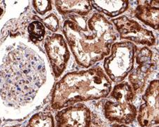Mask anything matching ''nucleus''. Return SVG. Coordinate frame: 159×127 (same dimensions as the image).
I'll return each instance as SVG.
<instances>
[{
	"label": "nucleus",
	"mask_w": 159,
	"mask_h": 127,
	"mask_svg": "<svg viewBox=\"0 0 159 127\" xmlns=\"http://www.w3.org/2000/svg\"><path fill=\"white\" fill-rule=\"evenodd\" d=\"M63 33L76 62L85 68L108 55L117 39L113 25L98 13L93 14L87 25L67 20L64 24Z\"/></svg>",
	"instance_id": "f03ea898"
},
{
	"label": "nucleus",
	"mask_w": 159,
	"mask_h": 127,
	"mask_svg": "<svg viewBox=\"0 0 159 127\" xmlns=\"http://www.w3.org/2000/svg\"><path fill=\"white\" fill-rule=\"evenodd\" d=\"M55 5L58 11L63 14L74 12L85 16L92 9L90 1H56Z\"/></svg>",
	"instance_id": "ddd939ff"
},
{
	"label": "nucleus",
	"mask_w": 159,
	"mask_h": 127,
	"mask_svg": "<svg viewBox=\"0 0 159 127\" xmlns=\"http://www.w3.org/2000/svg\"><path fill=\"white\" fill-rule=\"evenodd\" d=\"M117 32L122 39L130 40L138 44L152 46L156 38L153 33L142 28L137 21L122 16L112 20Z\"/></svg>",
	"instance_id": "1a4fd4ad"
},
{
	"label": "nucleus",
	"mask_w": 159,
	"mask_h": 127,
	"mask_svg": "<svg viewBox=\"0 0 159 127\" xmlns=\"http://www.w3.org/2000/svg\"><path fill=\"white\" fill-rule=\"evenodd\" d=\"M112 90V83L101 68L71 72L64 76L54 88L51 106L60 110L81 101L106 98Z\"/></svg>",
	"instance_id": "7ed1b4c3"
},
{
	"label": "nucleus",
	"mask_w": 159,
	"mask_h": 127,
	"mask_svg": "<svg viewBox=\"0 0 159 127\" xmlns=\"http://www.w3.org/2000/svg\"><path fill=\"white\" fill-rule=\"evenodd\" d=\"M137 120L141 127H152L158 124V81H151L142 96Z\"/></svg>",
	"instance_id": "423d86ee"
},
{
	"label": "nucleus",
	"mask_w": 159,
	"mask_h": 127,
	"mask_svg": "<svg viewBox=\"0 0 159 127\" xmlns=\"http://www.w3.org/2000/svg\"><path fill=\"white\" fill-rule=\"evenodd\" d=\"M136 8L138 19L153 29H158V1H144Z\"/></svg>",
	"instance_id": "9b49d317"
},
{
	"label": "nucleus",
	"mask_w": 159,
	"mask_h": 127,
	"mask_svg": "<svg viewBox=\"0 0 159 127\" xmlns=\"http://www.w3.org/2000/svg\"><path fill=\"white\" fill-rule=\"evenodd\" d=\"M2 12H3V9H2V5H1V3H0V16H1V15H2Z\"/></svg>",
	"instance_id": "6ab92c4d"
},
{
	"label": "nucleus",
	"mask_w": 159,
	"mask_h": 127,
	"mask_svg": "<svg viewBox=\"0 0 159 127\" xmlns=\"http://www.w3.org/2000/svg\"><path fill=\"white\" fill-rule=\"evenodd\" d=\"M154 127H158V126H154Z\"/></svg>",
	"instance_id": "412c9836"
},
{
	"label": "nucleus",
	"mask_w": 159,
	"mask_h": 127,
	"mask_svg": "<svg viewBox=\"0 0 159 127\" xmlns=\"http://www.w3.org/2000/svg\"><path fill=\"white\" fill-rule=\"evenodd\" d=\"M9 127H17V126H9Z\"/></svg>",
	"instance_id": "aec40b11"
},
{
	"label": "nucleus",
	"mask_w": 159,
	"mask_h": 127,
	"mask_svg": "<svg viewBox=\"0 0 159 127\" xmlns=\"http://www.w3.org/2000/svg\"><path fill=\"white\" fill-rule=\"evenodd\" d=\"M134 92L128 83H120L113 88L109 100L104 104V114L111 122L129 124L136 119L137 110L133 105Z\"/></svg>",
	"instance_id": "20e7f679"
},
{
	"label": "nucleus",
	"mask_w": 159,
	"mask_h": 127,
	"mask_svg": "<svg viewBox=\"0 0 159 127\" xmlns=\"http://www.w3.org/2000/svg\"><path fill=\"white\" fill-rule=\"evenodd\" d=\"M28 32L32 42L42 41L45 35V25L40 21H35L29 24Z\"/></svg>",
	"instance_id": "2eb2a0df"
},
{
	"label": "nucleus",
	"mask_w": 159,
	"mask_h": 127,
	"mask_svg": "<svg viewBox=\"0 0 159 127\" xmlns=\"http://www.w3.org/2000/svg\"><path fill=\"white\" fill-rule=\"evenodd\" d=\"M45 26L51 31L55 32L58 30L59 28V20L57 16L54 14H51L43 20Z\"/></svg>",
	"instance_id": "f3484780"
},
{
	"label": "nucleus",
	"mask_w": 159,
	"mask_h": 127,
	"mask_svg": "<svg viewBox=\"0 0 159 127\" xmlns=\"http://www.w3.org/2000/svg\"><path fill=\"white\" fill-rule=\"evenodd\" d=\"M52 2L50 1H33V7L35 10L41 15L52 10Z\"/></svg>",
	"instance_id": "dca6fc26"
},
{
	"label": "nucleus",
	"mask_w": 159,
	"mask_h": 127,
	"mask_svg": "<svg viewBox=\"0 0 159 127\" xmlns=\"http://www.w3.org/2000/svg\"><path fill=\"white\" fill-rule=\"evenodd\" d=\"M54 78L47 58L33 42L10 37L0 47V110L24 115L43 100Z\"/></svg>",
	"instance_id": "f257e3e1"
},
{
	"label": "nucleus",
	"mask_w": 159,
	"mask_h": 127,
	"mask_svg": "<svg viewBox=\"0 0 159 127\" xmlns=\"http://www.w3.org/2000/svg\"><path fill=\"white\" fill-rule=\"evenodd\" d=\"M112 127H129L125 125V124H115L112 125Z\"/></svg>",
	"instance_id": "a211bd4d"
},
{
	"label": "nucleus",
	"mask_w": 159,
	"mask_h": 127,
	"mask_svg": "<svg viewBox=\"0 0 159 127\" xmlns=\"http://www.w3.org/2000/svg\"><path fill=\"white\" fill-rule=\"evenodd\" d=\"M26 127H55V121L49 112H38L30 119Z\"/></svg>",
	"instance_id": "4468645a"
},
{
	"label": "nucleus",
	"mask_w": 159,
	"mask_h": 127,
	"mask_svg": "<svg viewBox=\"0 0 159 127\" xmlns=\"http://www.w3.org/2000/svg\"><path fill=\"white\" fill-rule=\"evenodd\" d=\"M137 46L129 41L112 44L111 54L104 60L105 71L115 83H120L127 77L134 67Z\"/></svg>",
	"instance_id": "39448f33"
},
{
	"label": "nucleus",
	"mask_w": 159,
	"mask_h": 127,
	"mask_svg": "<svg viewBox=\"0 0 159 127\" xmlns=\"http://www.w3.org/2000/svg\"><path fill=\"white\" fill-rule=\"evenodd\" d=\"M137 67L129 76L133 92L141 93L144 89L147 80L156 67L153 52L149 48H142L136 57Z\"/></svg>",
	"instance_id": "6e6552de"
},
{
	"label": "nucleus",
	"mask_w": 159,
	"mask_h": 127,
	"mask_svg": "<svg viewBox=\"0 0 159 127\" xmlns=\"http://www.w3.org/2000/svg\"><path fill=\"white\" fill-rule=\"evenodd\" d=\"M55 119L57 127H90L91 113L88 107L79 103L58 112Z\"/></svg>",
	"instance_id": "9d476101"
},
{
	"label": "nucleus",
	"mask_w": 159,
	"mask_h": 127,
	"mask_svg": "<svg viewBox=\"0 0 159 127\" xmlns=\"http://www.w3.org/2000/svg\"><path fill=\"white\" fill-rule=\"evenodd\" d=\"M129 1H91V4L97 11L110 17H115L124 13L129 7Z\"/></svg>",
	"instance_id": "f8f14e48"
},
{
	"label": "nucleus",
	"mask_w": 159,
	"mask_h": 127,
	"mask_svg": "<svg viewBox=\"0 0 159 127\" xmlns=\"http://www.w3.org/2000/svg\"><path fill=\"white\" fill-rule=\"evenodd\" d=\"M45 48L56 77L65 71L70 59V51L62 35L53 34L45 38Z\"/></svg>",
	"instance_id": "0eeeda50"
}]
</instances>
